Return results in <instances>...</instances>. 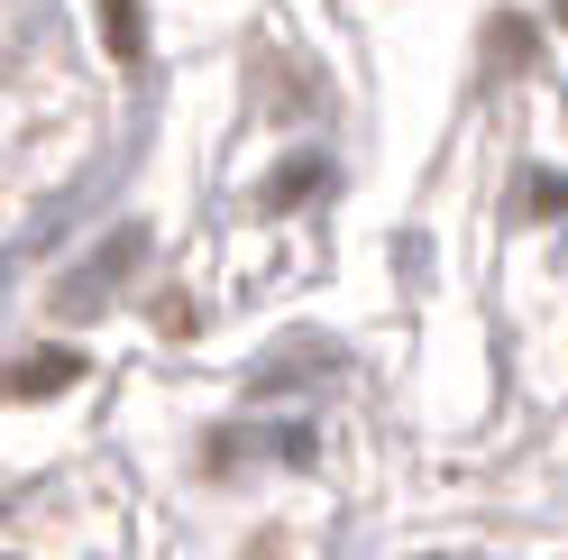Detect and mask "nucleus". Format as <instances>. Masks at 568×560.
Masks as SVG:
<instances>
[{"label": "nucleus", "mask_w": 568, "mask_h": 560, "mask_svg": "<svg viewBox=\"0 0 568 560\" xmlns=\"http://www.w3.org/2000/svg\"><path fill=\"white\" fill-rule=\"evenodd\" d=\"M101 47H111L120 64L138 56V0H101Z\"/></svg>", "instance_id": "1"}, {"label": "nucleus", "mask_w": 568, "mask_h": 560, "mask_svg": "<svg viewBox=\"0 0 568 560\" xmlns=\"http://www.w3.org/2000/svg\"><path fill=\"white\" fill-rule=\"evenodd\" d=\"M74 377H83V359H38L19 387H28V396H55V387H74Z\"/></svg>", "instance_id": "2"}]
</instances>
